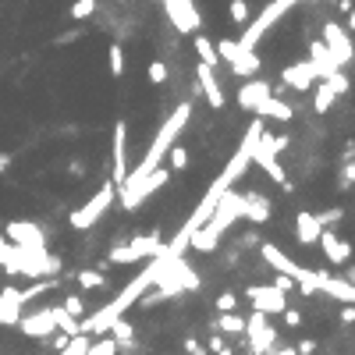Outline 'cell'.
I'll return each instance as SVG.
<instances>
[{"instance_id": "cell-47", "label": "cell", "mask_w": 355, "mask_h": 355, "mask_svg": "<svg viewBox=\"0 0 355 355\" xmlns=\"http://www.w3.org/2000/svg\"><path fill=\"white\" fill-rule=\"evenodd\" d=\"M274 288H281V291H291V288H295V281H291L288 274H277V277H274Z\"/></svg>"}, {"instance_id": "cell-2", "label": "cell", "mask_w": 355, "mask_h": 355, "mask_svg": "<svg viewBox=\"0 0 355 355\" xmlns=\"http://www.w3.org/2000/svg\"><path fill=\"white\" fill-rule=\"evenodd\" d=\"M189 117H192V103H178V107L171 111V117H167L160 128H157V135H153V142H150V150H146V157H142V163L135 167V171H128L124 174V181L117 185V192L121 196H128L135 185L150 174V171H157L160 167V160L171 153V146L178 142V135L185 132V124H189Z\"/></svg>"}, {"instance_id": "cell-30", "label": "cell", "mask_w": 355, "mask_h": 355, "mask_svg": "<svg viewBox=\"0 0 355 355\" xmlns=\"http://www.w3.org/2000/svg\"><path fill=\"white\" fill-rule=\"evenodd\" d=\"M217 54H220V60H227V65H231V60H238L245 50L238 47V39H217Z\"/></svg>"}, {"instance_id": "cell-18", "label": "cell", "mask_w": 355, "mask_h": 355, "mask_svg": "<svg viewBox=\"0 0 355 355\" xmlns=\"http://www.w3.org/2000/svg\"><path fill=\"white\" fill-rule=\"evenodd\" d=\"M309 60H312V68H317V78H330L334 71H341V65L330 57L323 39H312V43H309Z\"/></svg>"}, {"instance_id": "cell-9", "label": "cell", "mask_w": 355, "mask_h": 355, "mask_svg": "<svg viewBox=\"0 0 355 355\" xmlns=\"http://www.w3.org/2000/svg\"><path fill=\"white\" fill-rule=\"evenodd\" d=\"M163 8H167V18H171V25L181 32V36H196L199 32V14L192 8V0H163Z\"/></svg>"}, {"instance_id": "cell-20", "label": "cell", "mask_w": 355, "mask_h": 355, "mask_svg": "<svg viewBox=\"0 0 355 355\" xmlns=\"http://www.w3.org/2000/svg\"><path fill=\"white\" fill-rule=\"evenodd\" d=\"M260 256H263L270 266H274L277 274H288L291 281H295V274H299V263L291 260V256H284V253H281V249H277L274 242H263V245H260Z\"/></svg>"}, {"instance_id": "cell-52", "label": "cell", "mask_w": 355, "mask_h": 355, "mask_svg": "<svg viewBox=\"0 0 355 355\" xmlns=\"http://www.w3.org/2000/svg\"><path fill=\"white\" fill-rule=\"evenodd\" d=\"M348 29H355V4H352V11H348Z\"/></svg>"}, {"instance_id": "cell-42", "label": "cell", "mask_w": 355, "mask_h": 355, "mask_svg": "<svg viewBox=\"0 0 355 355\" xmlns=\"http://www.w3.org/2000/svg\"><path fill=\"white\" fill-rule=\"evenodd\" d=\"M65 309H68V312H71V317L78 320V317H82V309H86V302H82L78 295H68V299H65Z\"/></svg>"}, {"instance_id": "cell-41", "label": "cell", "mask_w": 355, "mask_h": 355, "mask_svg": "<svg viewBox=\"0 0 355 355\" xmlns=\"http://www.w3.org/2000/svg\"><path fill=\"white\" fill-rule=\"evenodd\" d=\"M235 306H238V299L231 295V291H220V295H217V309H220V312H231Z\"/></svg>"}, {"instance_id": "cell-26", "label": "cell", "mask_w": 355, "mask_h": 355, "mask_svg": "<svg viewBox=\"0 0 355 355\" xmlns=\"http://www.w3.org/2000/svg\"><path fill=\"white\" fill-rule=\"evenodd\" d=\"M54 320H57V327H60V330H65V338H75V334H82V330H78V320L71 317V312H68L65 306H57V309H54Z\"/></svg>"}, {"instance_id": "cell-36", "label": "cell", "mask_w": 355, "mask_h": 355, "mask_svg": "<svg viewBox=\"0 0 355 355\" xmlns=\"http://www.w3.org/2000/svg\"><path fill=\"white\" fill-rule=\"evenodd\" d=\"M111 330H114V338H117V345H121V341H132V323L124 320V317H117V320L111 323Z\"/></svg>"}, {"instance_id": "cell-31", "label": "cell", "mask_w": 355, "mask_h": 355, "mask_svg": "<svg viewBox=\"0 0 355 355\" xmlns=\"http://www.w3.org/2000/svg\"><path fill=\"white\" fill-rule=\"evenodd\" d=\"M263 117H274V121H291V107H288V103H281V100H274V96H270V103L263 107Z\"/></svg>"}, {"instance_id": "cell-34", "label": "cell", "mask_w": 355, "mask_h": 355, "mask_svg": "<svg viewBox=\"0 0 355 355\" xmlns=\"http://www.w3.org/2000/svg\"><path fill=\"white\" fill-rule=\"evenodd\" d=\"M54 284H57V281H50V277H47V281H36V284H29V288H22V302H32L36 295H43V291H50Z\"/></svg>"}, {"instance_id": "cell-43", "label": "cell", "mask_w": 355, "mask_h": 355, "mask_svg": "<svg viewBox=\"0 0 355 355\" xmlns=\"http://www.w3.org/2000/svg\"><path fill=\"white\" fill-rule=\"evenodd\" d=\"M317 220H320V227H330L341 220V210H323V214H317Z\"/></svg>"}, {"instance_id": "cell-28", "label": "cell", "mask_w": 355, "mask_h": 355, "mask_svg": "<svg viewBox=\"0 0 355 355\" xmlns=\"http://www.w3.org/2000/svg\"><path fill=\"white\" fill-rule=\"evenodd\" d=\"M89 345H93L89 334H75V338H68V345L60 348L57 355H86V352H89Z\"/></svg>"}, {"instance_id": "cell-39", "label": "cell", "mask_w": 355, "mask_h": 355, "mask_svg": "<svg viewBox=\"0 0 355 355\" xmlns=\"http://www.w3.org/2000/svg\"><path fill=\"white\" fill-rule=\"evenodd\" d=\"M231 22H238V25L249 22V4L245 0H231Z\"/></svg>"}, {"instance_id": "cell-33", "label": "cell", "mask_w": 355, "mask_h": 355, "mask_svg": "<svg viewBox=\"0 0 355 355\" xmlns=\"http://www.w3.org/2000/svg\"><path fill=\"white\" fill-rule=\"evenodd\" d=\"M93 14H96V0H75V4H71L75 22H86V18H93Z\"/></svg>"}, {"instance_id": "cell-27", "label": "cell", "mask_w": 355, "mask_h": 355, "mask_svg": "<svg viewBox=\"0 0 355 355\" xmlns=\"http://www.w3.org/2000/svg\"><path fill=\"white\" fill-rule=\"evenodd\" d=\"M217 330H224V334H245V320L238 317L235 309H231V312H220V320H217Z\"/></svg>"}, {"instance_id": "cell-12", "label": "cell", "mask_w": 355, "mask_h": 355, "mask_svg": "<svg viewBox=\"0 0 355 355\" xmlns=\"http://www.w3.org/2000/svg\"><path fill=\"white\" fill-rule=\"evenodd\" d=\"M8 242H14V245H22V249H47V235L39 231V224H32V220H14V224H8Z\"/></svg>"}, {"instance_id": "cell-22", "label": "cell", "mask_w": 355, "mask_h": 355, "mask_svg": "<svg viewBox=\"0 0 355 355\" xmlns=\"http://www.w3.org/2000/svg\"><path fill=\"white\" fill-rule=\"evenodd\" d=\"M320 220H317V214H309V210H299L295 214V235H299V242L302 245H317L320 242Z\"/></svg>"}, {"instance_id": "cell-35", "label": "cell", "mask_w": 355, "mask_h": 355, "mask_svg": "<svg viewBox=\"0 0 355 355\" xmlns=\"http://www.w3.org/2000/svg\"><path fill=\"white\" fill-rule=\"evenodd\" d=\"M323 82L334 89V96H345V93H348V75H345V71H334V75L323 78Z\"/></svg>"}, {"instance_id": "cell-55", "label": "cell", "mask_w": 355, "mask_h": 355, "mask_svg": "<svg viewBox=\"0 0 355 355\" xmlns=\"http://www.w3.org/2000/svg\"><path fill=\"white\" fill-rule=\"evenodd\" d=\"M217 355H231V352H227V348H220V352H217Z\"/></svg>"}, {"instance_id": "cell-50", "label": "cell", "mask_w": 355, "mask_h": 355, "mask_svg": "<svg viewBox=\"0 0 355 355\" xmlns=\"http://www.w3.org/2000/svg\"><path fill=\"white\" fill-rule=\"evenodd\" d=\"M263 355H299L295 348H266Z\"/></svg>"}, {"instance_id": "cell-11", "label": "cell", "mask_w": 355, "mask_h": 355, "mask_svg": "<svg viewBox=\"0 0 355 355\" xmlns=\"http://www.w3.org/2000/svg\"><path fill=\"white\" fill-rule=\"evenodd\" d=\"M323 43H327L330 57L338 60V65H348V60L355 57V43H352V36H348L338 22H327V25H323Z\"/></svg>"}, {"instance_id": "cell-46", "label": "cell", "mask_w": 355, "mask_h": 355, "mask_svg": "<svg viewBox=\"0 0 355 355\" xmlns=\"http://www.w3.org/2000/svg\"><path fill=\"white\" fill-rule=\"evenodd\" d=\"M295 352H299V355H317V341L306 338V341H299V345H295Z\"/></svg>"}, {"instance_id": "cell-23", "label": "cell", "mask_w": 355, "mask_h": 355, "mask_svg": "<svg viewBox=\"0 0 355 355\" xmlns=\"http://www.w3.org/2000/svg\"><path fill=\"white\" fill-rule=\"evenodd\" d=\"M242 217L253 220V224H266V220H270V203H266V196L249 192V196H245V214H242Z\"/></svg>"}, {"instance_id": "cell-15", "label": "cell", "mask_w": 355, "mask_h": 355, "mask_svg": "<svg viewBox=\"0 0 355 355\" xmlns=\"http://www.w3.org/2000/svg\"><path fill=\"white\" fill-rule=\"evenodd\" d=\"M196 82H199V89H203V100L210 103L214 111H220V107H224V93H220V82H217V75H214V65H203V60H199Z\"/></svg>"}, {"instance_id": "cell-8", "label": "cell", "mask_w": 355, "mask_h": 355, "mask_svg": "<svg viewBox=\"0 0 355 355\" xmlns=\"http://www.w3.org/2000/svg\"><path fill=\"white\" fill-rule=\"evenodd\" d=\"M245 334H249V348H253V355H263L277 341V327H270L266 312H260V309H253V317L245 320Z\"/></svg>"}, {"instance_id": "cell-1", "label": "cell", "mask_w": 355, "mask_h": 355, "mask_svg": "<svg viewBox=\"0 0 355 355\" xmlns=\"http://www.w3.org/2000/svg\"><path fill=\"white\" fill-rule=\"evenodd\" d=\"M160 266H163V263H160V256H153V263L146 266L139 277H132L128 284H124V288L117 291V295L107 302V306L96 309L93 317L78 320V330H82V334H89V338H100V334H111V323H114L117 317H124V312H128V309L142 299V291H146V288H153V284H157Z\"/></svg>"}, {"instance_id": "cell-45", "label": "cell", "mask_w": 355, "mask_h": 355, "mask_svg": "<svg viewBox=\"0 0 355 355\" xmlns=\"http://www.w3.org/2000/svg\"><path fill=\"white\" fill-rule=\"evenodd\" d=\"M281 317L288 320V327H302V312H299V309H284Z\"/></svg>"}, {"instance_id": "cell-13", "label": "cell", "mask_w": 355, "mask_h": 355, "mask_svg": "<svg viewBox=\"0 0 355 355\" xmlns=\"http://www.w3.org/2000/svg\"><path fill=\"white\" fill-rule=\"evenodd\" d=\"M18 330L25 334V338H50V334L57 330V320H54V309H39L32 312V317H22L18 320Z\"/></svg>"}, {"instance_id": "cell-19", "label": "cell", "mask_w": 355, "mask_h": 355, "mask_svg": "<svg viewBox=\"0 0 355 355\" xmlns=\"http://www.w3.org/2000/svg\"><path fill=\"white\" fill-rule=\"evenodd\" d=\"M281 78H284V86L306 93V89L312 86V78H317V68H312V60H302V65H288V68L281 71Z\"/></svg>"}, {"instance_id": "cell-32", "label": "cell", "mask_w": 355, "mask_h": 355, "mask_svg": "<svg viewBox=\"0 0 355 355\" xmlns=\"http://www.w3.org/2000/svg\"><path fill=\"white\" fill-rule=\"evenodd\" d=\"M86 355H117V338H103L100 334V341H93Z\"/></svg>"}, {"instance_id": "cell-53", "label": "cell", "mask_w": 355, "mask_h": 355, "mask_svg": "<svg viewBox=\"0 0 355 355\" xmlns=\"http://www.w3.org/2000/svg\"><path fill=\"white\" fill-rule=\"evenodd\" d=\"M345 277H348V281L355 284V266H348V270H345Z\"/></svg>"}, {"instance_id": "cell-25", "label": "cell", "mask_w": 355, "mask_h": 355, "mask_svg": "<svg viewBox=\"0 0 355 355\" xmlns=\"http://www.w3.org/2000/svg\"><path fill=\"white\" fill-rule=\"evenodd\" d=\"M192 47H196V54H199V60H203V65H214L217 68V60H220V54H217V43H214V39H206L203 32L192 39Z\"/></svg>"}, {"instance_id": "cell-5", "label": "cell", "mask_w": 355, "mask_h": 355, "mask_svg": "<svg viewBox=\"0 0 355 355\" xmlns=\"http://www.w3.org/2000/svg\"><path fill=\"white\" fill-rule=\"evenodd\" d=\"M163 249V242L157 235H142V238H132V242H124V245H114L111 249V263H139V260H153L157 253Z\"/></svg>"}, {"instance_id": "cell-29", "label": "cell", "mask_w": 355, "mask_h": 355, "mask_svg": "<svg viewBox=\"0 0 355 355\" xmlns=\"http://www.w3.org/2000/svg\"><path fill=\"white\" fill-rule=\"evenodd\" d=\"M334 100H338V96H334V89L323 82V86L317 89V96H312V107H317V114H327L334 107Z\"/></svg>"}, {"instance_id": "cell-40", "label": "cell", "mask_w": 355, "mask_h": 355, "mask_svg": "<svg viewBox=\"0 0 355 355\" xmlns=\"http://www.w3.org/2000/svg\"><path fill=\"white\" fill-rule=\"evenodd\" d=\"M167 157H171V167H178V171H181V167H185V163H189V153H185V150H181V146H178V142L171 146V153H167Z\"/></svg>"}, {"instance_id": "cell-4", "label": "cell", "mask_w": 355, "mask_h": 355, "mask_svg": "<svg viewBox=\"0 0 355 355\" xmlns=\"http://www.w3.org/2000/svg\"><path fill=\"white\" fill-rule=\"evenodd\" d=\"M114 192H117V185H114V181L100 185V192H96V196H93L86 206H78V210L68 217V224L75 227V231H86V227L100 224V217L111 210V203H114Z\"/></svg>"}, {"instance_id": "cell-10", "label": "cell", "mask_w": 355, "mask_h": 355, "mask_svg": "<svg viewBox=\"0 0 355 355\" xmlns=\"http://www.w3.org/2000/svg\"><path fill=\"white\" fill-rule=\"evenodd\" d=\"M270 96H274V93H270V86H266L263 78L253 75V78H249L245 86L238 89V107L249 111V114H256V117H263V107L270 103Z\"/></svg>"}, {"instance_id": "cell-16", "label": "cell", "mask_w": 355, "mask_h": 355, "mask_svg": "<svg viewBox=\"0 0 355 355\" xmlns=\"http://www.w3.org/2000/svg\"><path fill=\"white\" fill-rule=\"evenodd\" d=\"M124 174H128V124L117 121L114 124V185H121Z\"/></svg>"}, {"instance_id": "cell-54", "label": "cell", "mask_w": 355, "mask_h": 355, "mask_svg": "<svg viewBox=\"0 0 355 355\" xmlns=\"http://www.w3.org/2000/svg\"><path fill=\"white\" fill-rule=\"evenodd\" d=\"M8 163H11V157H0V171H8Z\"/></svg>"}, {"instance_id": "cell-51", "label": "cell", "mask_w": 355, "mask_h": 355, "mask_svg": "<svg viewBox=\"0 0 355 355\" xmlns=\"http://www.w3.org/2000/svg\"><path fill=\"white\" fill-rule=\"evenodd\" d=\"M185 348H189V352H192V355H203V345H199V341H196V338H189V341H185Z\"/></svg>"}, {"instance_id": "cell-44", "label": "cell", "mask_w": 355, "mask_h": 355, "mask_svg": "<svg viewBox=\"0 0 355 355\" xmlns=\"http://www.w3.org/2000/svg\"><path fill=\"white\" fill-rule=\"evenodd\" d=\"M150 82H167V68L160 65V60H153V65H150Z\"/></svg>"}, {"instance_id": "cell-37", "label": "cell", "mask_w": 355, "mask_h": 355, "mask_svg": "<svg viewBox=\"0 0 355 355\" xmlns=\"http://www.w3.org/2000/svg\"><path fill=\"white\" fill-rule=\"evenodd\" d=\"M111 71H114V78L124 75V50H121V43L111 47Z\"/></svg>"}, {"instance_id": "cell-3", "label": "cell", "mask_w": 355, "mask_h": 355, "mask_svg": "<svg viewBox=\"0 0 355 355\" xmlns=\"http://www.w3.org/2000/svg\"><path fill=\"white\" fill-rule=\"evenodd\" d=\"M295 4H299V0H270V4L256 14V22H245V32L238 36V47H242V50H256L260 39H263L270 29H274Z\"/></svg>"}, {"instance_id": "cell-14", "label": "cell", "mask_w": 355, "mask_h": 355, "mask_svg": "<svg viewBox=\"0 0 355 355\" xmlns=\"http://www.w3.org/2000/svg\"><path fill=\"white\" fill-rule=\"evenodd\" d=\"M22 288H0V323L4 327H18V320H22Z\"/></svg>"}, {"instance_id": "cell-7", "label": "cell", "mask_w": 355, "mask_h": 355, "mask_svg": "<svg viewBox=\"0 0 355 355\" xmlns=\"http://www.w3.org/2000/svg\"><path fill=\"white\" fill-rule=\"evenodd\" d=\"M277 153H281V146H277V139H270L266 132L260 135V142H256V150H253V160L263 167V171L274 178L277 185H284V189H291L288 185V178H284V167L277 163Z\"/></svg>"}, {"instance_id": "cell-56", "label": "cell", "mask_w": 355, "mask_h": 355, "mask_svg": "<svg viewBox=\"0 0 355 355\" xmlns=\"http://www.w3.org/2000/svg\"><path fill=\"white\" fill-rule=\"evenodd\" d=\"M4 238H8V235H0V242H4Z\"/></svg>"}, {"instance_id": "cell-24", "label": "cell", "mask_w": 355, "mask_h": 355, "mask_svg": "<svg viewBox=\"0 0 355 355\" xmlns=\"http://www.w3.org/2000/svg\"><path fill=\"white\" fill-rule=\"evenodd\" d=\"M231 71H235L238 78H253V75L260 71V54H256V50H245L238 60H231Z\"/></svg>"}, {"instance_id": "cell-6", "label": "cell", "mask_w": 355, "mask_h": 355, "mask_svg": "<svg viewBox=\"0 0 355 355\" xmlns=\"http://www.w3.org/2000/svg\"><path fill=\"white\" fill-rule=\"evenodd\" d=\"M245 299L253 302V309L266 312V317H281V312L288 309V291H281L274 284H253L245 291Z\"/></svg>"}, {"instance_id": "cell-48", "label": "cell", "mask_w": 355, "mask_h": 355, "mask_svg": "<svg viewBox=\"0 0 355 355\" xmlns=\"http://www.w3.org/2000/svg\"><path fill=\"white\" fill-rule=\"evenodd\" d=\"M341 320H345V323H355V302H345V309H341Z\"/></svg>"}, {"instance_id": "cell-49", "label": "cell", "mask_w": 355, "mask_h": 355, "mask_svg": "<svg viewBox=\"0 0 355 355\" xmlns=\"http://www.w3.org/2000/svg\"><path fill=\"white\" fill-rule=\"evenodd\" d=\"M348 185H355V160L345 167V185H341V189H348Z\"/></svg>"}, {"instance_id": "cell-21", "label": "cell", "mask_w": 355, "mask_h": 355, "mask_svg": "<svg viewBox=\"0 0 355 355\" xmlns=\"http://www.w3.org/2000/svg\"><path fill=\"white\" fill-rule=\"evenodd\" d=\"M320 291H327L338 302H355V284L348 277H330L327 270H320Z\"/></svg>"}, {"instance_id": "cell-38", "label": "cell", "mask_w": 355, "mask_h": 355, "mask_svg": "<svg viewBox=\"0 0 355 355\" xmlns=\"http://www.w3.org/2000/svg\"><path fill=\"white\" fill-rule=\"evenodd\" d=\"M78 284H82V288H103V274H96V270H82Z\"/></svg>"}, {"instance_id": "cell-17", "label": "cell", "mask_w": 355, "mask_h": 355, "mask_svg": "<svg viewBox=\"0 0 355 355\" xmlns=\"http://www.w3.org/2000/svg\"><path fill=\"white\" fill-rule=\"evenodd\" d=\"M320 249H323V256H327V263H334V266H341V263H348L352 260V245L341 238V235H334V231H320V242H317Z\"/></svg>"}]
</instances>
